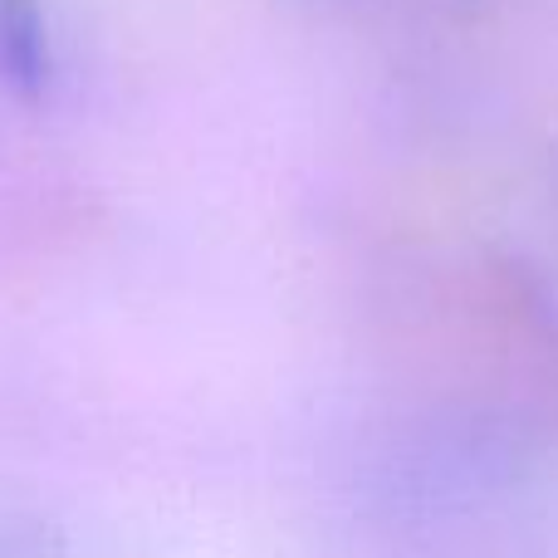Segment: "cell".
<instances>
[{"label":"cell","mask_w":558,"mask_h":558,"mask_svg":"<svg viewBox=\"0 0 558 558\" xmlns=\"http://www.w3.org/2000/svg\"><path fill=\"white\" fill-rule=\"evenodd\" d=\"M45 45L25 0H0V88H25L39 78Z\"/></svg>","instance_id":"cell-1"}]
</instances>
